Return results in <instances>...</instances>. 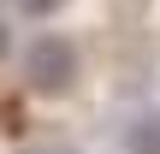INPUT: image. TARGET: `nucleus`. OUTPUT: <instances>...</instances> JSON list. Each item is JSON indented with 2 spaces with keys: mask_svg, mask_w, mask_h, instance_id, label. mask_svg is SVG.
Segmentation results:
<instances>
[{
  "mask_svg": "<svg viewBox=\"0 0 160 154\" xmlns=\"http://www.w3.org/2000/svg\"><path fill=\"white\" fill-rule=\"evenodd\" d=\"M18 6H24V12H30V18H48V12H59V6H65V0H18Z\"/></svg>",
  "mask_w": 160,
  "mask_h": 154,
  "instance_id": "nucleus-3",
  "label": "nucleus"
},
{
  "mask_svg": "<svg viewBox=\"0 0 160 154\" xmlns=\"http://www.w3.org/2000/svg\"><path fill=\"white\" fill-rule=\"evenodd\" d=\"M0 47H6V30H0Z\"/></svg>",
  "mask_w": 160,
  "mask_h": 154,
  "instance_id": "nucleus-5",
  "label": "nucleus"
},
{
  "mask_svg": "<svg viewBox=\"0 0 160 154\" xmlns=\"http://www.w3.org/2000/svg\"><path fill=\"white\" fill-rule=\"evenodd\" d=\"M24 77H30V89H42V95L71 89V77H77V47H71L65 36H36L30 53H24Z\"/></svg>",
  "mask_w": 160,
  "mask_h": 154,
  "instance_id": "nucleus-1",
  "label": "nucleus"
},
{
  "mask_svg": "<svg viewBox=\"0 0 160 154\" xmlns=\"http://www.w3.org/2000/svg\"><path fill=\"white\" fill-rule=\"evenodd\" d=\"M131 154H160V119H137L131 125Z\"/></svg>",
  "mask_w": 160,
  "mask_h": 154,
  "instance_id": "nucleus-2",
  "label": "nucleus"
},
{
  "mask_svg": "<svg viewBox=\"0 0 160 154\" xmlns=\"http://www.w3.org/2000/svg\"><path fill=\"white\" fill-rule=\"evenodd\" d=\"M30 154H71V148H30Z\"/></svg>",
  "mask_w": 160,
  "mask_h": 154,
  "instance_id": "nucleus-4",
  "label": "nucleus"
}]
</instances>
